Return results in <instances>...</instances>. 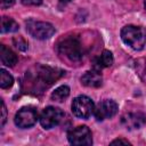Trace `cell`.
<instances>
[{"instance_id":"1","label":"cell","mask_w":146,"mask_h":146,"mask_svg":"<svg viewBox=\"0 0 146 146\" xmlns=\"http://www.w3.org/2000/svg\"><path fill=\"white\" fill-rule=\"evenodd\" d=\"M121 38L130 48L141 50L146 44V30L141 26L127 25L121 31Z\"/></svg>"},{"instance_id":"2","label":"cell","mask_w":146,"mask_h":146,"mask_svg":"<svg viewBox=\"0 0 146 146\" xmlns=\"http://www.w3.org/2000/svg\"><path fill=\"white\" fill-rule=\"evenodd\" d=\"M58 52L70 62H79L82 58V46L74 36H68L58 43Z\"/></svg>"},{"instance_id":"3","label":"cell","mask_w":146,"mask_h":146,"mask_svg":"<svg viewBox=\"0 0 146 146\" xmlns=\"http://www.w3.org/2000/svg\"><path fill=\"white\" fill-rule=\"evenodd\" d=\"M26 31L27 33L39 40H46L54 35L55 27L50 23L47 22H39L34 19H30L26 22Z\"/></svg>"},{"instance_id":"4","label":"cell","mask_w":146,"mask_h":146,"mask_svg":"<svg viewBox=\"0 0 146 146\" xmlns=\"http://www.w3.org/2000/svg\"><path fill=\"white\" fill-rule=\"evenodd\" d=\"M72 112L76 117L88 119L95 112L94 102L87 96H79L73 99Z\"/></svg>"},{"instance_id":"5","label":"cell","mask_w":146,"mask_h":146,"mask_svg":"<svg viewBox=\"0 0 146 146\" xmlns=\"http://www.w3.org/2000/svg\"><path fill=\"white\" fill-rule=\"evenodd\" d=\"M64 117V112L54 106L46 107L40 115V123L44 129H51L60 123Z\"/></svg>"},{"instance_id":"6","label":"cell","mask_w":146,"mask_h":146,"mask_svg":"<svg viewBox=\"0 0 146 146\" xmlns=\"http://www.w3.org/2000/svg\"><path fill=\"white\" fill-rule=\"evenodd\" d=\"M36 120H38V112L34 107L31 106L21 108L15 115V124L22 129H26L34 125Z\"/></svg>"},{"instance_id":"7","label":"cell","mask_w":146,"mask_h":146,"mask_svg":"<svg viewBox=\"0 0 146 146\" xmlns=\"http://www.w3.org/2000/svg\"><path fill=\"white\" fill-rule=\"evenodd\" d=\"M68 141L72 145H91L92 144V136L91 131L86 125H80L73 129L67 135Z\"/></svg>"},{"instance_id":"8","label":"cell","mask_w":146,"mask_h":146,"mask_svg":"<svg viewBox=\"0 0 146 146\" xmlns=\"http://www.w3.org/2000/svg\"><path fill=\"white\" fill-rule=\"evenodd\" d=\"M116 112H117V104L114 100L105 99L98 104L94 113L98 121H103V120L113 117L116 114Z\"/></svg>"},{"instance_id":"9","label":"cell","mask_w":146,"mask_h":146,"mask_svg":"<svg viewBox=\"0 0 146 146\" xmlns=\"http://www.w3.org/2000/svg\"><path fill=\"white\" fill-rule=\"evenodd\" d=\"M121 122L124 128L129 130H135L141 128L145 124L146 117L141 113H127L121 117Z\"/></svg>"},{"instance_id":"10","label":"cell","mask_w":146,"mask_h":146,"mask_svg":"<svg viewBox=\"0 0 146 146\" xmlns=\"http://www.w3.org/2000/svg\"><path fill=\"white\" fill-rule=\"evenodd\" d=\"M103 78L98 71H88L81 76V83L86 87L97 88L102 84Z\"/></svg>"},{"instance_id":"11","label":"cell","mask_w":146,"mask_h":146,"mask_svg":"<svg viewBox=\"0 0 146 146\" xmlns=\"http://www.w3.org/2000/svg\"><path fill=\"white\" fill-rule=\"evenodd\" d=\"M0 58H1V63L9 67L15 66V64L18 60L16 54L11 49L7 48L5 44H1V47H0Z\"/></svg>"},{"instance_id":"12","label":"cell","mask_w":146,"mask_h":146,"mask_svg":"<svg viewBox=\"0 0 146 146\" xmlns=\"http://www.w3.org/2000/svg\"><path fill=\"white\" fill-rule=\"evenodd\" d=\"M113 64V55L110 50H104L99 58L95 60V66L97 70H100L102 67H108Z\"/></svg>"},{"instance_id":"13","label":"cell","mask_w":146,"mask_h":146,"mask_svg":"<svg viewBox=\"0 0 146 146\" xmlns=\"http://www.w3.org/2000/svg\"><path fill=\"white\" fill-rule=\"evenodd\" d=\"M70 95V88L67 86H60L51 94V99L55 102H63Z\"/></svg>"},{"instance_id":"14","label":"cell","mask_w":146,"mask_h":146,"mask_svg":"<svg viewBox=\"0 0 146 146\" xmlns=\"http://www.w3.org/2000/svg\"><path fill=\"white\" fill-rule=\"evenodd\" d=\"M18 24L10 17H2V21H1V31L3 33L6 32H16L18 30Z\"/></svg>"},{"instance_id":"15","label":"cell","mask_w":146,"mask_h":146,"mask_svg":"<svg viewBox=\"0 0 146 146\" xmlns=\"http://www.w3.org/2000/svg\"><path fill=\"white\" fill-rule=\"evenodd\" d=\"M14 83V79L13 76L6 71V70H0V87L2 89H7L10 88Z\"/></svg>"},{"instance_id":"16","label":"cell","mask_w":146,"mask_h":146,"mask_svg":"<svg viewBox=\"0 0 146 146\" xmlns=\"http://www.w3.org/2000/svg\"><path fill=\"white\" fill-rule=\"evenodd\" d=\"M14 44H15V47L16 48H18L19 50H22V51H25L26 49H27V42L22 38V36H16V38H14Z\"/></svg>"},{"instance_id":"17","label":"cell","mask_w":146,"mask_h":146,"mask_svg":"<svg viewBox=\"0 0 146 146\" xmlns=\"http://www.w3.org/2000/svg\"><path fill=\"white\" fill-rule=\"evenodd\" d=\"M1 125L5 124L6 120H7V110H6V105L3 103V100H1Z\"/></svg>"},{"instance_id":"18","label":"cell","mask_w":146,"mask_h":146,"mask_svg":"<svg viewBox=\"0 0 146 146\" xmlns=\"http://www.w3.org/2000/svg\"><path fill=\"white\" fill-rule=\"evenodd\" d=\"M22 3L25 6H39L42 3V0H22Z\"/></svg>"},{"instance_id":"19","label":"cell","mask_w":146,"mask_h":146,"mask_svg":"<svg viewBox=\"0 0 146 146\" xmlns=\"http://www.w3.org/2000/svg\"><path fill=\"white\" fill-rule=\"evenodd\" d=\"M14 3H15V0H1V8H3V9L9 8Z\"/></svg>"},{"instance_id":"20","label":"cell","mask_w":146,"mask_h":146,"mask_svg":"<svg viewBox=\"0 0 146 146\" xmlns=\"http://www.w3.org/2000/svg\"><path fill=\"white\" fill-rule=\"evenodd\" d=\"M111 144H112V145H115V144H124V145H130V143H129L128 140H125V139H115V140H113Z\"/></svg>"},{"instance_id":"21","label":"cell","mask_w":146,"mask_h":146,"mask_svg":"<svg viewBox=\"0 0 146 146\" xmlns=\"http://www.w3.org/2000/svg\"><path fill=\"white\" fill-rule=\"evenodd\" d=\"M60 2H70V1H72V0H59Z\"/></svg>"},{"instance_id":"22","label":"cell","mask_w":146,"mask_h":146,"mask_svg":"<svg viewBox=\"0 0 146 146\" xmlns=\"http://www.w3.org/2000/svg\"><path fill=\"white\" fill-rule=\"evenodd\" d=\"M145 8H146V1H145Z\"/></svg>"}]
</instances>
